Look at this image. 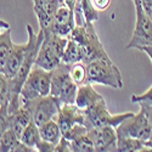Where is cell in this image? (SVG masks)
Listing matches in <instances>:
<instances>
[{
  "mask_svg": "<svg viewBox=\"0 0 152 152\" xmlns=\"http://www.w3.org/2000/svg\"><path fill=\"white\" fill-rule=\"evenodd\" d=\"M68 38L78 43L80 46L82 62H84L85 65L97 60H110L102 43L99 39L94 23H86L84 27L75 26Z\"/></svg>",
  "mask_w": 152,
  "mask_h": 152,
  "instance_id": "6da1fadb",
  "label": "cell"
},
{
  "mask_svg": "<svg viewBox=\"0 0 152 152\" xmlns=\"http://www.w3.org/2000/svg\"><path fill=\"white\" fill-rule=\"evenodd\" d=\"M42 31V29H40ZM44 39L38 50L34 65L46 71H53L62 63V56L68 38L55 34L50 29L43 31Z\"/></svg>",
  "mask_w": 152,
  "mask_h": 152,
  "instance_id": "7a4b0ae2",
  "label": "cell"
},
{
  "mask_svg": "<svg viewBox=\"0 0 152 152\" xmlns=\"http://www.w3.org/2000/svg\"><path fill=\"white\" fill-rule=\"evenodd\" d=\"M88 83L101 84L113 89H122L123 77L119 68L110 60H97L86 65Z\"/></svg>",
  "mask_w": 152,
  "mask_h": 152,
  "instance_id": "3957f363",
  "label": "cell"
},
{
  "mask_svg": "<svg viewBox=\"0 0 152 152\" xmlns=\"http://www.w3.org/2000/svg\"><path fill=\"white\" fill-rule=\"evenodd\" d=\"M78 85L69 75V65L61 63L51 71V90L50 94L62 104H74Z\"/></svg>",
  "mask_w": 152,
  "mask_h": 152,
  "instance_id": "277c9868",
  "label": "cell"
},
{
  "mask_svg": "<svg viewBox=\"0 0 152 152\" xmlns=\"http://www.w3.org/2000/svg\"><path fill=\"white\" fill-rule=\"evenodd\" d=\"M51 90V71L33 66L21 89V100L28 101L46 96Z\"/></svg>",
  "mask_w": 152,
  "mask_h": 152,
  "instance_id": "5b68a950",
  "label": "cell"
},
{
  "mask_svg": "<svg viewBox=\"0 0 152 152\" xmlns=\"http://www.w3.org/2000/svg\"><path fill=\"white\" fill-rule=\"evenodd\" d=\"M84 113H85V124L89 128V130L91 128L106 126V125L117 128L124 119L134 115L132 112H125V113H121V115H111L107 108L105 99L97 101L91 107L84 110Z\"/></svg>",
  "mask_w": 152,
  "mask_h": 152,
  "instance_id": "8992f818",
  "label": "cell"
},
{
  "mask_svg": "<svg viewBox=\"0 0 152 152\" xmlns=\"http://www.w3.org/2000/svg\"><path fill=\"white\" fill-rule=\"evenodd\" d=\"M21 101L29 108L32 119L38 126L43 125L44 123L51 119H56L60 107L62 105L61 101L57 100L51 94H49L46 96H42V97H37L33 100H28V101H24V100H21Z\"/></svg>",
  "mask_w": 152,
  "mask_h": 152,
  "instance_id": "52a82bcc",
  "label": "cell"
},
{
  "mask_svg": "<svg viewBox=\"0 0 152 152\" xmlns=\"http://www.w3.org/2000/svg\"><path fill=\"white\" fill-rule=\"evenodd\" d=\"M133 3L136 12V21L132 39L126 45V49L140 50L142 46L152 44V21L144 11L141 0H133Z\"/></svg>",
  "mask_w": 152,
  "mask_h": 152,
  "instance_id": "ba28073f",
  "label": "cell"
},
{
  "mask_svg": "<svg viewBox=\"0 0 152 152\" xmlns=\"http://www.w3.org/2000/svg\"><path fill=\"white\" fill-rule=\"evenodd\" d=\"M117 137L129 136L140 139V140H147L152 133V125L147 118V116L140 110V112L124 119L117 128Z\"/></svg>",
  "mask_w": 152,
  "mask_h": 152,
  "instance_id": "9c48e42d",
  "label": "cell"
},
{
  "mask_svg": "<svg viewBox=\"0 0 152 152\" xmlns=\"http://www.w3.org/2000/svg\"><path fill=\"white\" fill-rule=\"evenodd\" d=\"M56 122L63 135L75 124H85V113L75 106V104H62L57 113Z\"/></svg>",
  "mask_w": 152,
  "mask_h": 152,
  "instance_id": "30bf717a",
  "label": "cell"
},
{
  "mask_svg": "<svg viewBox=\"0 0 152 152\" xmlns=\"http://www.w3.org/2000/svg\"><path fill=\"white\" fill-rule=\"evenodd\" d=\"M89 135L95 146V151H117V132L110 125L91 128Z\"/></svg>",
  "mask_w": 152,
  "mask_h": 152,
  "instance_id": "8fae6325",
  "label": "cell"
},
{
  "mask_svg": "<svg viewBox=\"0 0 152 152\" xmlns=\"http://www.w3.org/2000/svg\"><path fill=\"white\" fill-rule=\"evenodd\" d=\"M74 27H75V22H74L73 10H71L65 4L60 5L55 12L54 22H53V26L50 28V31L54 32L57 35L68 38V35L71 34Z\"/></svg>",
  "mask_w": 152,
  "mask_h": 152,
  "instance_id": "7c38bea8",
  "label": "cell"
},
{
  "mask_svg": "<svg viewBox=\"0 0 152 152\" xmlns=\"http://www.w3.org/2000/svg\"><path fill=\"white\" fill-rule=\"evenodd\" d=\"M33 10L37 15L38 23H39V29L46 31L50 29L54 22V16L57 10V6L48 3L46 0H34Z\"/></svg>",
  "mask_w": 152,
  "mask_h": 152,
  "instance_id": "4fadbf2b",
  "label": "cell"
},
{
  "mask_svg": "<svg viewBox=\"0 0 152 152\" xmlns=\"http://www.w3.org/2000/svg\"><path fill=\"white\" fill-rule=\"evenodd\" d=\"M27 49H28L27 43L22 44V45L15 44L14 50H12V53L10 54L9 58L6 60L5 65L3 67V71H1V73H4L9 79H11L12 77H15V74L18 72L20 67L22 66V63H23L24 57H26Z\"/></svg>",
  "mask_w": 152,
  "mask_h": 152,
  "instance_id": "5bb4252c",
  "label": "cell"
},
{
  "mask_svg": "<svg viewBox=\"0 0 152 152\" xmlns=\"http://www.w3.org/2000/svg\"><path fill=\"white\" fill-rule=\"evenodd\" d=\"M32 119V115L29 108L21 101V106L15 111L14 113L7 116V122H9V129H11L18 137H21L24 128L29 124Z\"/></svg>",
  "mask_w": 152,
  "mask_h": 152,
  "instance_id": "9a60e30c",
  "label": "cell"
},
{
  "mask_svg": "<svg viewBox=\"0 0 152 152\" xmlns=\"http://www.w3.org/2000/svg\"><path fill=\"white\" fill-rule=\"evenodd\" d=\"M104 96L100 95L94 88L93 84L90 83H86L83 85L78 86V90H77V95H75V101L74 104L77 107H79L80 110H86L91 107L93 105H95L97 101L102 100Z\"/></svg>",
  "mask_w": 152,
  "mask_h": 152,
  "instance_id": "2e32d148",
  "label": "cell"
},
{
  "mask_svg": "<svg viewBox=\"0 0 152 152\" xmlns=\"http://www.w3.org/2000/svg\"><path fill=\"white\" fill-rule=\"evenodd\" d=\"M39 133H40V137L43 140L56 145L60 139L62 137V132L60 129V126L56 122V119H51L46 123H44L43 125L39 126Z\"/></svg>",
  "mask_w": 152,
  "mask_h": 152,
  "instance_id": "e0dca14e",
  "label": "cell"
},
{
  "mask_svg": "<svg viewBox=\"0 0 152 152\" xmlns=\"http://www.w3.org/2000/svg\"><path fill=\"white\" fill-rule=\"evenodd\" d=\"M20 140L23 142V144H26L33 148H35L37 151V146L40 144L42 141V137H40V133H39V126H38L33 121L29 122V124L24 128L21 137H20Z\"/></svg>",
  "mask_w": 152,
  "mask_h": 152,
  "instance_id": "ac0fdd59",
  "label": "cell"
},
{
  "mask_svg": "<svg viewBox=\"0 0 152 152\" xmlns=\"http://www.w3.org/2000/svg\"><path fill=\"white\" fill-rule=\"evenodd\" d=\"M145 140L129 136H122L117 137V151L121 152H136V151H144Z\"/></svg>",
  "mask_w": 152,
  "mask_h": 152,
  "instance_id": "d6986e66",
  "label": "cell"
},
{
  "mask_svg": "<svg viewBox=\"0 0 152 152\" xmlns=\"http://www.w3.org/2000/svg\"><path fill=\"white\" fill-rule=\"evenodd\" d=\"M75 62H82V50L78 43H75L74 40L68 38L67 45L65 48V51H63V56H62V63L73 65Z\"/></svg>",
  "mask_w": 152,
  "mask_h": 152,
  "instance_id": "ffe728a7",
  "label": "cell"
},
{
  "mask_svg": "<svg viewBox=\"0 0 152 152\" xmlns=\"http://www.w3.org/2000/svg\"><path fill=\"white\" fill-rule=\"evenodd\" d=\"M14 46L15 43H12L11 40V31L9 28L0 34V67H1V71L6 60L14 50Z\"/></svg>",
  "mask_w": 152,
  "mask_h": 152,
  "instance_id": "44dd1931",
  "label": "cell"
},
{
  "mask_svg": "<svg viewBox=\"0 0 152 152\" xmlns=\"http://www.w3.org/2000/svg\"><path fill=\"white\" fill-rule=\"evenodd\" d=\"M9 96H10V80L4 73L0 72V115H7L9 106Z\"/></svg>",
  "mask_w": 152,
  "mask_h": 152,
  "instance_id": "7402d4cb",
  "label": "cell"
},
{
  "mask_svg": "<svg viewBox=\"0 0 152 152\" xmlns=\"http://www.w3.org/2000/svg\"><path fill=\"white\" fill-rule=\"evenodd\" d=\"M69 75L72 80L79 85L88 83V71L86 65L84 62H75L73 65H69Z\"/></svg>",
  "mask_w": 152,
  "mask_h": 152,
  "instance_id": "603a6c76",
  "label": "cell"
},
{
  "mask_svg": "<svg viewBox=\"0 0 152 152\" xmlns=\"http://www.w3.org/2000/svg\"><path fill=\"white\" fill-rule=\"evenodd\" d=\"M71 148H72V152H93V151H95V146H94V142L91 140L89 133L71 140Z\"/></svg>",
  "mask_w": 152,
  "mask_h": 152,
  "instance_id": "cb8c5ba5",
  "label": "cell"
},
{
  "mask_svg": "<svg viewBox=\"0 0 152 152\" xmlns=\"http://www.w3.org/2000/svg\"><path fill=\"white\" fill-rule=\"evenodd\" d=\"M18 141L20 137L11 129H7L0 137V152H14V148Z\"/></svg>",
  "mask_w": 152,
  "mask_h": 152,
  "instance_id": "d4e9b609",
  "label": "cell"
},
{
  "mask_svg": "<svg viewBox=\"0 0 152 152\" xmlns=\"http://www.w3.org/2000/svg\"><path fill=\"white\" fill-rule=\"evenodd\" d=\"M77 1L80 3V7L86 23H94L99 20V11L93 5L91 0H77Z\"/></svg>",
  "mask_w": 152,
  "mask_h": 152,
  "instance_id": "484cf974",
  "label": "cell"
},
{
  "mask_svg": "<svg viewBox=\"0 0 152 152\" xmlns=\"http://www.w3.org/2000/svg\"><path fill=\"white\" fill-rule=\"evenodd\" d=\"M130 100L134 104H139L140 106H152V85L142 94L132 95Z\"/></svg>",
  "mask_w": 152,
  "mask_h": 152,
  "instance_id": "4316f807",
  "label": "cell"
},
{
  "mask_svg": "<svg viewBox=\"0 0 152 152\" xmlns=\"http://www.w3.org/2000/svg\"><path fill=\"white\" fill-rule=\"evenodd\" d=\"M71 152L72 148H71V141L68 139H66L65 136H62L60 139V141L55 145V151L54 152Z\"/></svg>",
  "mask_w": 152,
  "mask_h": 152,
  "instance_id": "83f0119b",
  "label": "cell"
},
{
  "mask_svg": "<svg viewBox=\"0 0 152 152\" xmlns=\"http://www.w3.org/2000/svg\"><path fill=\"white\" fill-rule=\"evenodd\" d=\"M93 5L95 6V9L100 12V11H105L110 7L112 0H91Z\"/></svg>",
  "mask_w": 152,
  "mask_h": 152,
  "instance_id": "f1b7e54d",
  "label": "cell"
},
{
  "mask_svg": "<svg viewBox=\"0 0 152 152\" xmlns=\"http://www.w3.org/2000/svg\"><path fill=\"white\" fill-rule=\"evenodd\" d=\"M9 129V122H7V117L0 115V137L3 136V134Z\"/></svg>",
  "mask_w": 152,
  "mask_h": 152,
  "instance_id": "f546056e",
  "label": "cell"
},
{
  "mask_svg": "<svg viewBox=\"0 0 152 152\" xmlns=\"http://www.w3.org/2000/svg\"><path fill=\"white\" fill-rule=\"evenodd\" d=\"M140 110L147 116V118L152 125V106H140Z\"/></svg>",
  "mask_w": 152,
  "mask_h": 152,
  "instance_id": "4dcf8cb0",
  "label": "cell"
},
{
  "mask_svg": "<svg viewBox=\"0 0 152 152\" xmlns=\"http://www.w3.org/2000/svg\"><path fill=\"white\" fill-rule=\"evenodd\" d=\"M142 7H144V11L146 12V15L150 17V20L152 21V1L151 3H145L142 4Z\"/></svg>",
  "mask_w": 152,
  "mask_h": 152,
  "instance_id": "1f68e13d",
  "label": "cell"
},
{
  "mask_svg": "<svg viewBox=\"0 0 152 152\" xmlns=\"http://www.w3.org/2000/svg\"><path fill=\"white\" fill-rule=\"evenodd\" d=\"M140 50H141V51H144V53H146V55L150 57V60L152 62V44L146 45V46H142Z\"/></svg>",
  "mask_w": 152,
  "mask_h": 152,
  "instance_id": "d6a6232c",
  "label": "cell"
},
{
  "mask_svg": "<svg viewBox=\"0 0 152 152\" xmlns=\"http://www.w3.org/2000/svg\"><path fill=\"white\" fill-rule=\"evenodd\" d=\"M144 151H152V133H151V135L148 136L147 140H145V147H144Z\"/></svg>",
  "mask_w": 152,
  "mask_h": 152,
  "instance_id": "836d02e7",
  "label": "cell"
},
{
  "mask_svg": "<svg viewBox=\"0 0 152 152\" xmlns=\"http://www.w3.org/2000/svg\"><path fill=\"white\" fill-rule=\"evenodd\" d=\"M9 28H10L9 23H7V22H5V21H3V20H0V34H1L4 31L9 29Z\"/></svg>",
  "mask_w": 152,
  "mask_h": 152,
  "instance_id": "e575fe53",
  "label": "cell"
},
{
  "mask_svg": "<svg viewBox=\"0 0 152 152\" xmlns=\"http://www.w3.org/2000/svg\"><path fill=\"white\" fill-rule=\"evenodd\" d=\"M63 3H65V5H67L71 10H74V6L77 4V0H63Z\"/></svg>",
  "mask_w": 152,
  "mask_h": 152,
  "instance_id": "d590c367",
  "label": "cell"
},
{
  "mask_svg": "<svg viewBox=\"0 0 152 152\" xmlns=\"http://www.w3.org/2000/svg\"><path fill=\"white\" fill-rule=\"evenodd\" d=\"M48 3H50V4H53V5H55V6H60V5H62V4H65L63 3V0H46Z\"/></svg>",
  "mask_w": 152,
  "mask_h": 152,
  "instance_id": "8d00e7d4",
  "label": "cell"
},
{
  "mask_svg": "<svg viewBox=\"0 0 152 152\" xmlns=\"http://www.w3.org/2000/svg\"><path fill=\"white\" fill-rule=\"evenodd\" d=\"M151 1H152V0H141L142 4H145V3H151Z\"/></svg>",
  "mask_w": 152,
  "mask_h": 152,
  "instance_id": "74e56055",
  "label": "cell"
}]
</instances>
